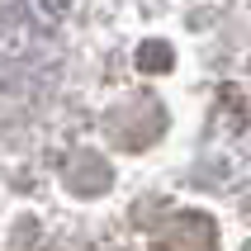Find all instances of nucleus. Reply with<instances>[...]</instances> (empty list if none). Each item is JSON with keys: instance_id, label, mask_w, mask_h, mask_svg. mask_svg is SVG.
I'll return each instance as SVG.
<instances>
[]
</instances>
